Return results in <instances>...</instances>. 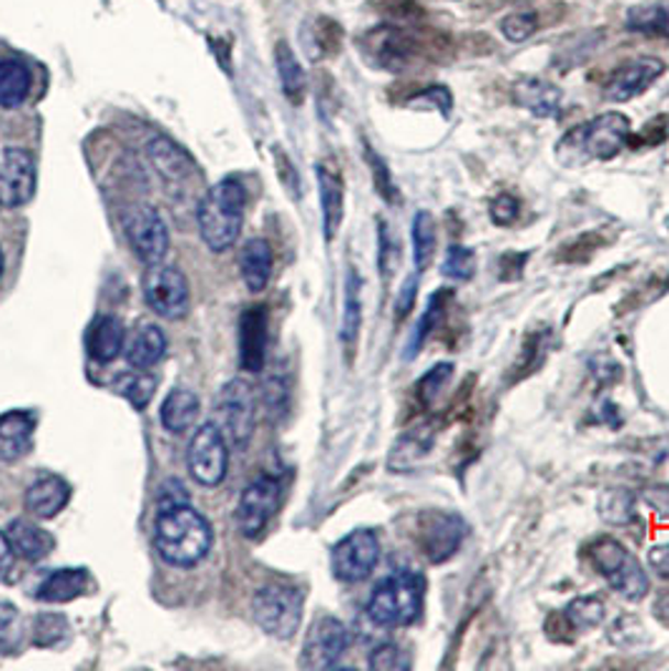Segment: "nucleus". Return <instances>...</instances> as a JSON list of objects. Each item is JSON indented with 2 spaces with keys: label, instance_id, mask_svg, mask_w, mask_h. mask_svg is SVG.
I'll return each instance as SVG.
<instances>
[{
  "label": "nucleus",
  "instance_id": "f257e3e1",
  "mask_svg": "<svg viewBox=\"0 0 669 671\" xmlns=\"http://www.w3.org/2000/svg\"><path fill=\"white\" fill-rule=\"evenodd\" d=\"M632 134V121L619 111L599 113L596 119L579 123L559 139L557 158L561 166L579 169L592 162H610L619 156Z\"/></svg>",
  "mask_w": 669,
  "mask_h": 671
},
{
  "label": "nucleus",
  "instance_id": "f03ea898",
  "mask_svg": "<svg viewBox=\"0 0 669 671\" xmlns=\"http://www.w3.org/2000/svg\"><path fill=\"white\" fill-rule=\"evenodd\" d=\"M154 546L166 563L179 569L197 566L211 549V526L189 503L156 514Z\"/></svg>",
  "mask_w": 669,
  "mask_h": 671
},
{
  "label": "nucleus",
  "instance_id": "7ed1b4c3",
  "mask_svg": "<svg viewBox=\"0 0 669 671\" xmlns=\"http://www.w3.org/2000/svg\"><path fill=\"white\" fill-rule=\"evenodd\" d=\"M428 581L418 571H395L373 588L368 598V619L381 629H401L420 619Z\"/></svg>",
  "mask_w": 669,
  "mask_h": 671
},
{
  "label": "nucleus",
  "instance_id": "20e7f679",
  "mask_svg": "<svg viewBox=\"0 0 669 671\" xmlns=\"http://www.w3.org/2000/svg\"><path fill=\"white\" fill-rule=\"evenodd\" d=\"M246 191L242 182L222 179L199 201V234L211 252H224L237 242L244 219Z\"/></svg>",
  "mask_w": 669,
  "mask_h": 671
},
{
  "label": "nucleus",
  "instance_id": "39448f33",
  "mask_svg": "<svg viewBox=\"0 0 669 671\" xmlns=\"http://www.w3.org/2000/svg\"><path fill=\"white\" fill-rule=\"evenodd\" d=\"M589 561H592L599 576L627 602L637 604L649 594V576L645 566L616 538H596L589 546Z\"/></svg>",
  "mask_w": 669,
  "mask_h": 671
},
{
  "label": "nucleus",
  "instance_id": "423d86ee",
  "mask_svg": "<svg viewBox=\"0 0 669 671\" xmlns=\"http://www.w3.org/2000/svg\"><path fill=\"white\" fill-rule=\"evenodd\" d=\"M305 596L303 591L285 584H272L260 588L252 596V614L270 637L293 639L299 622H303Z\"/></svg>",
  "mask_w": 669,
  "mask_h": 671
},
{
  "label": "nucleus",
  "instance_id": "0eeeda50",
  "mask_svg": "<svg viewBox=\"0 0 669 671\" xmlns=\"http://www.w3.org/2000/svg\"><path fill=\"white\" fill-rule=\"evenodd\" d=\"M465 536H469V524L453 514V510H420V516L416 520V543L423 559L428 563H446L448 559H453L461 549Z\"/></svg>",
  "mask_w": 669,
  "mask_h": 671
},
{
  "label": "nucleus",
  "instance_id": "6e6552de",
  "mask_svg": "<svg viewBox=\"0 0 669 671\" xmlns=\"http://www.w3.org/2000/svg\"><path fill=\"white\" fill-rule=\"evenodd\" d=\"M217 428L222 430L227 443L244 448L250 443L254 422H257V397L254 387L246 380H232L222 387L215 403Z\"/></svg>",
  "mask_w": 669,
  "mask_h": 671
},
{
  "label": "nucleus",
  "instance_id": "1a4fd4ad",
  "mask_svg": "<svg viewBox=\"0 0 669 671\" xmlns=\"http://www.w3.org/2000/svg\"><path fill=\"white\" fill-rule=\"evenodd\" d=\"M381 561V541L370 528H358L332 546V576L342 584H360L375 571Z\"/></svg>",
  "mask_w": 669,
  "mask_h": 671
},
{
  "label": "nucleus",
  "instance_id": "9d476101",
  "mask_svg": "<svg viewBox=\"0 0 669 671\" xmlns=\"http://www.w3.org/2000/svg\"><path fill=\"white\" fill-rule=\"evenodd\" d=\"M144 297L146 305L164 320H179L189 312L187 277L164 262L149 264L144 272Z\"/></svg>",
  "mask_w": 669,
  "mask_h": 671
},
{
  "label": "nucleus",
  "instance_id": "9b49d317",
  "mask_svg": "<svg viewBox=\"0 0 669 671\" xmlns=\"http://www.w3.org/2000/svg\"><path fill=\"white\" fill-rule=\"evenodd\" d=\"M123 234L136 257L146 264L164 262L169 252V229L162 215L149 205H136L123 215Z\"/></svg>",
  "mask_w": 669,
  "mask_h": 671
},
{
  "label": "nucleus",
  "instance_id": "f8f14e48",
  "mask_svg": "<svg viewBox=\"0 0 669 671\" xmlns=\"http://www.w3.org/2000/svg\"><path fill=\"white\" fill-rule=\"evenodd\" d=\"M227 446V438L222 436V430L217 428V422L199 426V430L194 432L187 453L191 479L201 485H209V488L222 483L229 463Z\"/></svg>",
  "mask_w": 669,
  "mask_h": 671
},
{
  "label": "nucleus",
  "instance_id": "ddd939ff",
  "mask_svg": "<svg viewBox=\"0 0 669 671\" xmlns=\"http://www.w3.org/2000/svg\"><path fill=\"white\" fill-rule=\"evenodd\" d=\"M350 647L348 626L334 616H320L307 631L299 667L303 669H332L340 664Z\"/></svg>",
  "mask_w": 669,
  "mask_h": 671
},
{
  "label": "nucleus",
  "instance_id": "4468645a",
  "mask_svg": "<svg viewBox=\"0 0 669 671\" xmlns=\"http://www.w3.org/2000/svg\"><path fill=\"white\" fill-rule=\"evenodd\" d=\"M279 481L272 475H262L246 485L240 506H237V526H240L242 536L257 538L267 528L279 506Z\"/></svg>",
  "mask_w": 669,
  "mask_h": 671
},
{
  "label": "nucleus",
  "instance_id": "2eb2a0df",
  "mask_svg": "<svg viewBox=\"0 0 669 671\" xmlns=\"http://www.w3.org/2000/svg\"><path fill=\"white\" fill-rule=\"evenodd\" d=\"M35 194V162L25 148H6L0 158V205L23 207Z\"/></svg>",
  "mask_w": 669,
  "mask_h": 671
},
{
  "label": "nucleus",
  "instance_id": "dca6fc26",
  "mask_svg": "<svg viewBox=\"0 0 669 671\" xmlns=\"http://www.w3.org/2000/svg\"><path fill=\"white\" fill-rule=\"evenodd\" d=\"M665 70H667V66L662 58H655V56L634 58V61H629V64L616 68L610 76V81H606V86H604V96L610 101L627 103L645 94L647 88L665 74Z\"/></svg>",
  "mask_w": 669,
  "mask_h": 671
},
{
  "label": "nucleus",
  "instance_id": "f3484780",
  "mask_svg": "<svg viewBox=\"0 0 669 671\" xmlns=\"http://www.w3.org/2000/svg\"><path fill=\"white\" fill-rule=\"evenodd\" d=\"M317 184H320V207H322V229L325 240H334L338 229L346 215V184L342 176L334 172V166L320 164L317 166Z\"/></svg>",
  "mask_w": 669,
  "mask_h": 671
},
{
  "label": "nucleus",
  "instance_id": "a211bd4d",
  "mask_svg": "<svg viewBox=\"0 0 669 671\" xmlns=\"http://www.w3.org/2000/svg\"><path fill=\"white\" fill-rule=\"evenodd\" d=\"M516 106H522L528 113L539 119H553L559 117L561 109V91L553 84L544 81V78H522L511 88Z\"/></svg>",
  "mask_w": 669,
  "mask_h": 671
},
{
  "label": "nucleus",
  "instance_id": "6ab92c4d",
  "mask_svg": "<svg viewBox=\"0 0 669 671\" xmlns=\"http://www.w3.org/2000/svg\"><path fill=\"white\" fill-rule=\"evenodd\" d=\"M70 498V485L58 479V475H43L25 491V508L31 510L35 518H56L61 510L66 508Z\"/></svg>",
  "mask_w": 669,
  "mask_h": 671
},
{
  "label": "nucleus",
  "instance_id": "aec40b11",
  "mask_svg": "<svg viewBox=\"0 0 669 671\" xmlns=\"http://www.w3.org/2000/svg\"><path fill=\"white\" fill-rule=\"evenodd\" d=\"M35 418L25 410L6 413L0 418V461H18L33 448Z\"/></svg>",
  "mask_w": 669,
  "mask_h": 671
},
{
  "label": "nucleus",
  "instance_id": "412c9836",
  "mask_svg": "<svg viewBox=\"0 0 669 671\" xmlns=\"http://www.w3.org/2000/svg\"><path fill=\"white\" fill-rule=\"evenodd\" d=\"M8 541H11V549L18 559L25 561H41L53 551V536L48 531H43L39 524H33L29 518H15L6 528Z\"/></svg>",
  "mask_w": 669,
  "mask_h": 671
},
{
  "label": "nucleus",
  "instance_id": "4be33fe9",
  "mask_svg": "<svg viewBox=\"0 0 669 671\" xmlns=\"http://www.w3.org/2000/svg\"><path fill=\"white\" fill-rule=\"evenodd\" d=\"M368 43L370 48H373V56L391 70L408 66L410 58L418 53V38H413L410 33L401 29L375 31Z\"/></svg>",
  "mask_w": 669,
  "mask_h": 671
},
{
  "label": "nucleus",
  "instance_id": "5701e85b",
  "mask_svg": "<svg viewBox=\"0 0 669 671\" xmlns=\"http://www.w3.org/2000/svg\"><path fill=\"white\" fill-rule=\"evenodd\" d=\"M164 350H166L164 332L152 322H141L136 324L134 332L129 334L123 355H127V362L134 370H149L164 358Z\"/></svg>",
  "mask_w": 669,
  "mask_h": 671
},
{
  "label": "nucleus",
  "instance_id": "b1692460",
  "mask_svg": "<svg viewBox=\"0 0 669 671\" xmlns=\"http://www.w3.org/2000/svg\"><path fill=\"white\" fill-rule=\"evenodd\" d=\"M199 410L201 405L197 395L187 391V387H174L162 403V426L174 432V436H182V432H187L197 422Z\"/></svg>",
  "mask_w": 669,
  "mask_h": 671
},
{
  "label": "nucleus",
  "instance_id": "393cba45",
  "mask_svg": "<svg viewBox=\"0 0 669 671\" xmlns=\"http://www.w3.org/2000/svg\"><path fill=\"white\" fill-rule=\"evenodd\" d=\"M240 272L250 293H262L272 277V246L264 240H250L240 252Z\"/></svg>",
  "mask_w": 669,
  "mask_h": 671
},
{
  "label": "nucleus",
  "instance_id": "a878e982",
  "mask_svg": "<svg viewBox=\"0 0 669 671\" xmlns=\"http://www.w3.org/2000/svg\"><path fill=\"white\" fill-rule=\"evenodd\" d=\"M149 158L166 182H187L194 174L191 156L169 139H154L149 144Z\"/></svg>",
  "mask_w": 669,
  "mask_h": 671
},
{
  "label": "nucleus",
  "instance_id": "bb28decb",
  "mask_svg": "<svg viewBox=\"0 0 669 671\" xmlns=\"http://www.w3.org/2000/svg\"><path fill=\"white\" fill-rule=\"evenodd\" d=\"M451 299H453V289H448V287L436 289V293L428 297L426 312L420 315L416 330H413V334H410L408 348H405V360L418 358V352L423 350V344L428 342V338H430V334H434V330L438 328L440 320H443V317H446V310H448V305H451Z\"/></svg>",
  "mask_w": 669,
  "mask_h": 671
},
{
  "label": "nucleus",
  "instance_id": "cd10ccee",
  "mask_svg": "<svg viewBox=\"0 0 669 671\" xmlns=\"http://www.w3.org/2000/svg\"><path fill=\"white\" fill-rule=\"evenodd\" d=\"M88 355L99 362H111L119 358V352L123 350V328L117 317L103 315L91 324L86 340Z\"/></svg>",
  "mask_w": 669,
  "mask_h": 671
},
{
  "label": "nucleus",
  "instance_id": "c85d7f7f",
  "mask_svg": "<svg viewBox=\"0 0 669 671\" xmlns=\"http://www.w3.org/2000/svg\"><path fill=\"white\" fill-rule=\"evenodd\" d=\"M31 91V70L18 58H0V106L18 109Z\"/></svg>",
  "mask_w": 669,
  "mask_h": 671
},
{
  "label": "nucleus",
  "instance_id": "c756f323",
  "mask_svg": "<svg viewBox=\"0 0 669 671\" xmlns=\"http://www.w3.org/2000/svg\"><path fill=\"white\" fill-rule=\"evenodd\" d=\"M88 586V573L84 569L53 571L39 588V598L48 604H64L81 596Z\"/></svg>",
  "mask_w": 669,
  "mask_h": 671
},
{
  "label": "nucleus",
  "instance_id": "7c9ffc66",
  "mask_svg": "<svg viewBox=\"0 0 669 671\" xmlns=\"http://www.w3.org/2000/svg\"><path fill=\"white\" fill-rule=\"evenodd\" d=\"M264 330H267V320L260 307H252L242 320V365L252 373H257L264 360Z\"/></svg>",
  "mask_w": 669,
  "mask_h": 671
},
{
  "label": "nucleus",
  "instance_id": "2f4dec72",
  "mask_svg": "<svg viewBox=\"0 0 669 671\" xmlns=\"http://www.w3.org/2000/svg\"><path fill=\"white\" fill-rule=\"evenodd\" d=\"M360 289H363V282L355 270H348L346 277V305H342V330L340 338L346 342V348H355L360 324H363V299H360Z\"/></svg>",
  "mask_w": 669,
  "mask_h": 671
},
{
  "label": "nucleus",
  "instance_id": "473e14b6",
  "mask_svg": "<svg viewBox=\"0 0 669 671\" xmlns=\"http://www.w3.org/2000/svg\"><path fill=\"white\" fill-rule=\"evenodd\" d=\"M275 58H277V74L282 81V91H285V96L293 103H303L307 78H305V68L299 66V61L295 56V51L289 48L285 41H279L275 48Z\"/></svg>",
  "mask_w": 669,
  "mask_h": 671
},
{
  "label": "nucleus",
  "instance_id": "72a5a7b5",
  "mask_svg": "<svg viewBox=\"0 0 669 671\" xmlns=\"http://www.w3.org/2000/svg\"><path fill=\"white\" fill-rule=\"evenodd\" d=\"M410 242H413V264H416V272L420 275V272L428 270L430 260H434L436 244H438L436 222L428 211H418V215L413 217Z\"/></svg>",
  "mask_w": 669,
  "mask_h": 671
},
{
  "label": "nucleus",
  "instance_id": "f704fd0d",
  "mask_svg": "<svg viewBox=\"0 0 669 671\" xmlns=\"http://www.w3.org/2000/svg\"><path fill=\"white\" fill-rule=\"evenodd\" d=\"M627 29L651 38H669V6L645 3L627 13Z\"/></svg>",
  "mask_w": 669,
  "mask_h": 671
},
{
  "label": "nucleus",
  "instance_id": "c9c22d12",
  "mask_svg": "<svg viewBox=\"0 0 669 671\" xmlns=\"http://www.w3.org/2000/svg\"><path fill=\"white\" fill-rule=\"evenodd\" d=\"M475 267H479V260H475L471 246L451 244L443 254V262H440V275L451 282H469L475 275Z\"/></svg>",
  "mask_w": 669,
  "mask_h": 671
},
{
  "label": "nucleus",
  "instance_id": "e433bc0d",
  "mask_svg": "<svg viewBox=\"0 0 669 671\" xmlns=\"http://www.w3.org/2000/svg\"><path fill=\"white\" fill-rule=\"evenodd\" d=\"M563 616H567L571 629L589 631V629H596V626L604 622L606 606L594 596H579L567 606Z\"/></svg>",
  "mask_w": 669,
  "mask_h": 671
},
{
  "label": "nucleus",
  "instance_id": "4c0bfd02",
  "mask_svg": "<svg viewBox=\"0 0 669 671\" xmlns=\"http://www.w3.org/2000/svg\"><path fill=\"white\" fill-rule=\"evenodd\" d=\"M117 391L127 397L136 410H144L156 393V377L146 375L144 370H136V373H127L119 377Z\"/></svg>",
  "mask_w": 669,
  "mask_h": 671
},
{
  "label": "nucleus",
  "instance_id": "58836bf2",
  "mask_svg": "<svg viewBox=\"0 0 669 671\" xmlns=\"http://www.w3.org/2000/svg\"><path fill=\"white\" fill-rule=\"evenodd\" d=\"M451 375H453V362H438V365H434L428 370L426 375H423L418 380V400L423 408H430L440 395H443V391L448 387V383H451Z\"/></svg>",
  "mask_w": 669,
  "mask_h": 671
},
{
  "label": "nucleus",
  "instance_id": "ea45409f",
  "mask_svg": "<svg viewBox=\"0 0 669 671\" xmlns=\"http://www.w3.org/2000/svg\"><path fill=\"white\" fill-rule=\"evenodd\" d=\"M23 624L21 616H18L15 606L0 602V654L6 651H13L18 644H21Z\"/></svg>",
  "mask_w": 669,
  "mask_h": 671
},
{
  "label": "nucleus",
  "instance_id": "a19ab883",
  "mask_svg": "<svg viewBox=\"0 0 669 671\" xmlns=\"http://www.w3.org/2000/svg\"><path fill=\"white\" fill-rule=\"evenodd\" d=\"M536 31H539V18L528 11L511 13L501 21V33H504L511 43H524L531 38Z\"/></svg>",
  "mask_w": 669,
  "mask_h": 671
},
{
  "label": "nucleus",
  "instance_id": "79ce46f5",
  "mask_svg": "<svg viewBox=\"0 0 669 671\" xmlns=\"http://www.w3.org/2000/svg\"><path fill=\"white\" fill-rule=\"evenodd\" d=\"M368 667L375 671H403L410 667V659L398 644H381L368 659Z\"/></svg>",
  "mask_w": 669,
  "mask_h": 671
},
{
  "label": "nucleus",
  "instance_id": "37998d69",
  "mask_svg": "<svg viewBox=\"0 0 669 671\" xmlns=\"http://www.w3.org/2000/svg\"><path fill=\"white\" fill-rule=\"evenodd\" d=\"M522 215V201L514 194H498L489 205V217L496 227H511Z\"/></svg>",
  "mask_w": 669,
  "mask_h": 671
},
{
  "label": "nucleus",
  "instance_id": "c03bdc74",
  "mask_svg": "<svg viewBox=\"0 0 669 671\" xmlns=\"http://www.w3.org/2000/svg\"><path fill=\"white\" fill-rule=\"evenodd\" d=\"M368 158H370V166H373V176H375L377 191L383 194L385 201H393L395 197H398V191H395V184L391 179V172H387V166L383 164V158L377 156L370 146H368Z\"/></svg>",
  "mask_w": 669,
  "mask_h": 671
},
{
  "label": "nucleus",
  "instance_id": "a18cd8bd",
  "mask_svg": "<svg viewBox=\"0 0 669 671\" xmlns=\"http://www.w3.org/2000/svg\"><path fill=\"white\" fill-rule=\"evenodd\" d=\"M436 106V109L443 113V117H448L451 113V91H448L446 86H434L428 88V91H423L418 96H413L410 99V106Z\"/></svg>",
  "mask_w": 669,
  "mask_h": 671
},
{
  "label": "nucleus",
  "instance_id": "49530a36",
  "mask_svg": "<svg viewBox=\"0 0 669 671\" xmlns=\"http://www.w3.org/2000/svg\"><path fill=\"white\" fill-rule=\"evenodd\" d=\"M416 297H418V275H413L403 282L398 299H395V320L401 322L410 315L413 305H416Z\"/></svg>",
  "mask_w": 669,
  "mask_h": 671
},
{
  "label": "nucleus",
  "instance_id": "de8ad7c7",
  "mask_svg": "<svg viewBox=\"0 0 669 671\" xmlns=\"http://www.w3.org/2000/svg\"><path fill=\"white\" fill-rule=\"evenodd\" d=\"M184 503H189V496H187V491H184V485L179 481H166L162 485V491H158V498H156L158 510L184 506Z\"/></svg>",
  "mask_w": 669,
  "mask_h": 671
},
{
  "label": "nucleus",
  "instance_id": "09e8293b",
  "mask_svg": "<svg viewBox=\"0 0 669 671\" xmlns=\"http://www.w3.org/2000/svg\"><path fill=\"white\" fill-rule=\"evenodd\" d=\"M647 566L655 571L659 579L669 581V543H657L647 551Z\"/></svg>",
  "mask_w": 669,
  "mask_h": 671
},
{
  "label": "nucleus",
  "instance_id": "8fccbe9b",
  "mask_svg": "<svg viewBox=\"0 0 669 671\" xmlns=\"http://www.w3.org/2000/svg\"><path fill=\"white\" fill-rule=\"evenodd\" d=\"M377 227H381V232H377V242H381V272L383 277L387 275L391 277V254H393V240H391V229H387L385 222H377Z\"/></svg>",
  "mask_w": 669,
  "mask_h": 671
},
{
  "label": "nucleus",
  "instance_id": "3c124183",
  "mask_svg": "<svg viewBox=\"0 0 669 671\" xmlns=\"http://www.w3.org/2000/svg\"><path fill=\"white\" fill-rule=\"evenodd\" d=\"M15 566V553L11 549V541L8 536L0 531V576L8 579V571H13Z\"/></svg>",
  "mask_w": 669,
  "mask_h": 671
},
{
  "label": "nucleus",
  "instance_id": "603ef678",
  "mask_svg": "<svg viewBox=\"0 0 669 671\" xmlns=\"http://www.w3.org/2000/svg\"><path fill=\"white\" fill-rule=\"evenodd\" d=\"M0 272H3V252H0Z\"/></svg>",
  "mask_w": 669,
  "mask_h": 671
},
{
  "label": "nucleus",
  "instance_id": "864d4df0",
  "mask_svg": "<svg viewBox=\"0 0 669 671\" xmlns=\"http://www.w3.org/2000/svg\"><path fill=\"white\" fill-rule=\"evenodd\" d=\"M0 207H3V205H0Z\"/></svg>",
  "mask_w": 669,
  "mask_h": 671
}]
</instances>
